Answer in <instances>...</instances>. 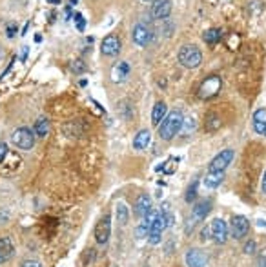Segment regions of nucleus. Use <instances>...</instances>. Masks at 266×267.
Masks as SVG:
<instances>
[{
	"label": "nucleus",
	"mask_w": 266,
	"mask_h": 267,
	"mask_svg": "<svg viewBox=\"0 0 266 267\" xmlns=\"http://www.w3.org/2000/svg\"><path fill=\"white\" fill-rule=\"evenodd\" d=\"M183 113L181 111H172L166 115V119L159 124V136L160 140H172L177 134L181 133V127H183Z\"/></svg>",
	"instance_id": "1"
},
{
	"label": "nucleus",
	"mask_w": 266,
	"mask_h": 267,
	"mask_svg": "<svg viewBox=\"0 0 266 267\" xmlns=\"http://www.w3.org/2000/svg\"><path fill=\"white\" fill-rule=\"evenodd\" d=\"M177 59H179V64L183 67H186V69H195L203 62V53H201V49H199L197 45L186 44L179 49Z\"/></svg>",
	"instance_id": "2"
},
{
	"label": "nucleus",
	"mask_w": 266,
	"mask_h": 267,
	"mask_svg": "<svg viewBox=\"0 0 266 267\" xmlns=\"http://www.w3.org/2000/svg\"><path fill=\"white\" fill-rule=\"evenodd\" d=\"M11 142L22 151H30L35 146V131H31L30 127H18L11 134Z\"/></svg>",
	"instance_id": "3"
},
{
	"label": "nucleus",
	"mask_w": 266,
	"mask_h": 267,
	"mask_svg": "<svg viewBox=\"0 0 266 267\" xmlns=\"http://www.w3.org/2000/svg\"><path fill=\"white\" fill-rule=\"evenodd\" d=\"M220 88H222V80H220L219 74H210V76L201 84V88H199V98L210 100V98L217 97Z\"/></svg>",
	"instance_id": "4"
},
{
	"label": "nucleus",
	"mask_w": 266,
	"mask_h": 267,
	"mask_svg": "<svg viewBox=\"0 0 266 267\" xmlns=\"http://www.w3.org/2000/svg\"><path fill=\"white\" fill-rule=\"evenodd\" d=\"M164 229H166L164 218L160 216V213H155L153 220L150 222V229H148V242L152 245L160 244V240H162V231Z\"/></svg>",
	"instance_id": "5"
},
{
	"label": "nucleus",
	"mask_w": 266,
	"mask_h": 267,
	"mask_svg": "<svg viewBox=\"0 0 266 267\" xmlns=\"http://www.w3.org/2000/svg\"><path fill=\"white\" fill-rule=\"evenodd\" d=\"M111 237V216L104 215L95 225V240L99 245L108 244V240Z\"/></svg>",
	"instance_id": "6"
},
{
	"label": "nucleus",
	"mask_w": 266,
	"mask_h": 267,
	"mask_svg": "<svg viewBox=\"0 0 266 267\" xmlns=\"http://www.w3.org/2000/svg\"><path fill=\"white\" fill-rule=\"evenodd\" d=\"M248 231H250V222H248V218H246V216L237 215V216L232 218V223H230V233H232V237L235 238V240H243V238L248 235Z\"/></svg>",
	"instance_id": "7"
},
{
	"label": "nucleus",
	"mask_w": 266,
	"mask_h": 267,
	"mask_svg": "<svg viewBox=\"0 0 266 267\" xmlns=\"http://www.w3.org/2000/svg\"><path fill=\"white\" fill-rule=\"evenodd\" d=\"M234 156H235L234 149H224V151H220L219 155L215 156L212 162H210V167H208V169L210 171H224L230 163H232Z\"/></svg>",
	"instance_id": "8"
},
{
	"label": "nucleus",
	"mask_w": 266,
	"mask_h": 267,
	"mask_svg": "<svg viewBox=\"0 0 266 267\" xmlns=\"http://www.w3.org/2000/svg\"><path fill=\"white\" fill-rule=\"evenodd\" d=\"M121 47H122L121 38L117 37V35H108V37H104L102 44H100V51L106 57H117L121 53Z\"/></svg>",
	"instance_id": "9"
},
{
	"label": "nucleus",
	"mask_w": 266,
	"mask_h": 267,
	"mask_svg": "<svg viewBox=\"0 0 266 267\" xmlns=\"http://www.w3.org/2000/svg\"><path fill=\"white\" fill-rule=\"evenodd\" d=\"M172 13V0H153L152 16L155 20H166Z\"/></svg>",
	"instance_id": "10"
},
{
	"label": "nucleus",
	"mask_w": 266,
	"mask_h": 267,
	"mask_svg": "<svg viewBox=\"0 0 266 267\" xmlns=\"http://www.w3.org/2000/svg\"><path fill=\"white\" fill-rule=\"evenodd\" d=\"M131 38H133V42L141 47H144L152 42V30L144 26V24H137L135 28H133V33H131Z\"/></svg>",
	"instance_id": "11"
},
{
	"label": "nucleus",
	"mask_w": 266,
	"mask_h": 267,
	"mask_svg": "<svg viewBox=\"0 0 266 267\" xmlns=\"http://www.w3.org/2000/svg\"><path fill=\"white\" fill-rule=\"evenodd\" d=\"M210 231H212V237L217 244H224L228 240V225H226V222L222 218H215L212 222Z\"/></svg>",
	"instance_id": "12"
},
{
	"label": "nucleus",
	"mask_w": 266,
	"mask_h": 267,
	"mask_svg": "<svg viewBox=\"0 0 266 267\" xmlns=\"http://www.w3.org/2000/svg\"><path fill=\"white\" fill-rule=\"evenodd\" d=\"M208 264V256L201 249H190L186 252V266L188 267H204Z\"/></svg>",
	"instance_id": "13"
},
{
	"label": "nucleus",
	"mask_w": 266,
	"mask_h": 267,
	"mask_svg": "<svg viewBox=\"0 0 266 267\" xmlns=\"http://www.w3.org/2000/svg\"><path fill=\"white\" fill-rule=\"evenodd\" d=\"M150 213H152V198L148 194H141L137 198V204H135V215L144 220Z\"/></svg>",
	"instance_id": "14"
},
{
	"label": "nucleus",
	"mask_w": 266,
	"mask_h": 267,
	"mask_svg": "<svg viewBox=\"0 0 266 267\" xmlns=\"http://www.w3.org/2000/svg\"><path fill=\"white\" fill-rule=\"evenodd\" d=\"M129 76V64L128 62H119L111 69V80L113 82H124Z\"/></svg>",
	"instance_id": "15"
},
{
	"label": "nucleus",
	"mask_w": 266,
	"mask_h": 267,
	"mask_svg": "<svg viewBox=\"0 0 266 267\" xmlns=\"http://www.w3.org/2000/svg\"><path fill=\"white\" fill-rule=\"evenodd\" d=\"M150 142H152V133L148 131V129H142V131H139L135 134V138H133V148L139 149V151H142L150 146Z\"/></svg>",
	"instance_id": "16"
},
{
	"label": "nucleus",
	"mask_w": 266,
	"mask_h": 267,
	"mask_svg": "<svg viewBox=\"0 0 266 267\" xmlns=\"http://www.w3.org/2000/svg\"><path fill=\"white\" fill-rule=\"evenodd\" d=\"M13 256V242L8 237L0 238V264L8 262Z\"/></svg>",
	"instance_id": "17"
},
{
	"label": "nucleus",
	"mask_w": 266,
	"mask_h": 267,
	"mask_svg": "<svg viewBox=\"0 0 266 267\" xmlns=\"http://www.w3.org/2000/svg\"><path fill=\"white\" fill-rule=\"evenodd\" d=\"M168 115V105L164 102H157L153 105V111H152V124L153 126H159L162 120L166 119Z\"/></svg>",
	"instance_id": "18"
},
{
	"label": "nucleus",
	"mask_w": 266,
	"mask_h": 267,
	"mask_svg": "<svg viewBox=\"0 0 266 267\" xmlns=\"http://www.w3.org/2000/svg\"><path fill=\"white\" fill-rule=\"evenodd\" d=\"M210 211H212V202L201 200L199 204H195V208H193V218H195V220H204L206 216L210 215Z\"/></svg>",
	"instance_id": "19"
},
{
	"label": "nucleus",
	"mask_w": 266,
	"mask_h": 267,
	"mask_svg": "<svg viewBox=\"0 0 266 267\" xmlns=\"http://www.w3.org/2000/svg\"><path fill=\"white\" fill-rule=\"evenodd\" d=\"M222 178H224V171H208V175L204 178V186L208 189H215V187L220 186Z\"/></svg>",
	"instance_id": "20"
},
{
	"label": "nucleus",
	"mask_w": 266,
	"mask_h": 267,
	"mask_svg": "<svg viewBox=\"0 0 266 267\" xmlns=\"http://www.w3.org/2000/svg\"><path fill=\"white\" fill-rule=\"evenodd\" d=\"M265 126H266V109L261 107V109L253 113V129H255V133L265 134Z\"/></svg>",
	"instance_id": "21"
},
{
	"label": "nucleus",
	"mask_w": 266,
	"mask_h": 267,
	"mask_svg": "<svg viewBox=\"0 0 266 267\" xmlns=\"http://www.w3.org/2000/svg\"><path fill=\"white\" fill-rule=\"evenodd\" d=\"M35 134L37 136H40V138H46L47 133H49V120L46 119V117H40V119L35 122Z\"/></svg>",
	"instance_id": "22"
},
{
	"label": "nucleus",
	"mask_w": 266,
	"mask_h": 267,
	"mask_svg": "<svg viewBox=\"0 0 266 267\" xmlns=\"http://www.w3.org/2000/svg\"><path fill=\"white\" fill-rule=\"evenodd\" d=\"M220 38H222V31L217 30V28H212V30L204 31V35H203V40H204L206 44H210V45L217 44Z\"/></svg>",
	"instance_id": "23"
},
{
	"label": "nucleus",
	"mask_w": 266,
	"mask_h": 267,
	"mask_svg": "<svg viewBox=\"0 0 266 267\" xmlns=\"http://www.w3.org/2000/svg\"><path fill=\"white\" fill-rule=\"evenodd\" d=\"M220 117L219 115H215V113H212V115H208V119H206V131H217L220 127Z\"/></svg>",
	"instance_id": "24"
},
{
	"label": "nucleus",
	"mask_w": 266,
	"mask_h": 267,
	"mask_svg": "<svg viewBox=\"0 0 266 267\" xmlns=\"http://www.w3.org/2000/svg\"><path fill=\"white\" fill-rule=\"evenodd\" d=\"M195 127H197V122H195L193 117H190V119H184L183 120V127H181V133L186 136V134L193 133V131H195Z\"/></svg>",
	"instance_id": "25"
},
{
	"label": "nucleus",
	"mask_w": 266,
	"mask_h": 267,
	"mask_svg": "<svg viewBox=\"0 0 266 267\" xmlns=\"http://www.w3.org/2000/svg\"><path fill=\"white\" fill-rule=\"evenodd\" d=\"M160 216L164 218V223H166V227H172V225H173V215H172L170 204H162V209H160Z\"/></svg>",
	"instance_id": "26"
},
{
	"label": "nucleus",
	"mask_w": 266,
	"mask_h": 267,
	"mask_svg": "<svg viewBox=\"0 0 266 267\" xmlns=\"http://www.w3.org/2000/svg\"><path fill=\"white\" fill-rule=\"evenodd\" d=\"M117 218L121 223H128V208L124 204H119L117 206Z\"/></svg>",
	"instance_id": "27"
},
{
	"label": "nucleus",
	"mask_w": 266,
	"mask_h": 267,
	"mask_svg": "<svg viewBox=\"0 0 266 267\" xmlns=\"http://www.w3.org/2000/svg\"><path fill=\"white\" fill-rule=\"evenodd\" d=\"M71 71L75 74H80L86 71V64H84V60H73L71 62Z\"/></svg>",
	"instance_id": "28"
},
{
	"label": "nucleus",
	"mask_w": 266,
	"mask_h": 267,
	"mask_svg": "<svg viewBox=\"0 0 266 267\" xmlns=\"http://www.w3.org/2000/svg\"><path fill=\"white\" fill-rule=\"evenodd\" d=\"M73 20H75L77 30L82 33V31L86 30V18L82 16V13H75V15H73Z\"/></svg>",
	"instance_id": "29"
},
{
	"label": "nucleus",
	"mask_w": 266,
	"mask_h": 267,
	"mask_svg": "<svg viewBox=\"0 0 266 267\" xmlns=\"http://www.w3.org/2000/svg\"><path fill=\"white\" fill-rule=\"evenodd\" d=\"M195 196H197V182H193L190 186V189H188V193H186V202L191 204V202L195 200Z\"/></svg>",
	"instance_id": "30"
},
{
	"label": "nucleus",
	"mask_w": 266,
	"mask_h": 267,
	"mask_svg": "<svg viewBox=\"0 0 266 267\" xmlns=\"http://www.w3.org/2000/svg\"><path fill=\"white\" fill-rule=\"evenodd\" d=\"M16 31H18V28H16L15 22H9L8 26H6V35H8V38H13V37H15Z\"/></svg>",
	"instance_id": "31"
},
{
	"label": "nucleus",
	"mask_w": 266,
	"mask_h": 267,
	"mask_svg": "<svg viewBox=\"0 0 266 267\" xmlns=\"http://www.w3.org/2000/svg\"><path fill=\"white\" fill-rule=\"evenodd\" d=\"M6 156H8V144L6 142H0V163H4Z\"/></svg>",
	"instance_id": "32"
},
{
	"label": "nucleus",
	"mask_w": 266,
	"mask_h": 267,
	"mask_svg": "<svg viewBox=\"0 0 266 267\" xmlns=\"http://www.w3.org/2000/svg\"><path fill=\"white\" fill-rule=\"evenodd\" d=\"M253 251H255V242H253V240L246 242V244H244V252H246V254H251Z\"/></svg>",
	"instance_id": "33"
},
{
	"label": "nucleus",
	"mask_w": 266,
	"mask_h": 267,
	"mask_svg": "<svg viewBox=\"0 0 266 267\" xmlns=\"http://www.w3.org/2000/svg\"><path fill=\"white\" fill-rule=\"evenodd\" d=\"M20 267H42V266H40V262H37V260H26V262L20 264Z\"/></svg>",
	"instance_id": "34"
},
{
	"label": "nucleus",
	"mask_w": 266,
	"mask_h": 267,
	"mask_svg": "<svg viewBox=\"0 0 266 267\" xmlns=\"http://www.w3.org/2000/svg\"><path fill=\"white\" fill-rule=\"evenodd\" d=\"M259 267H266V249L259 254Z\"/></svg>",
	"instance_id": "35"
},
{
	"label": "nucleus",
	"mask_w": 266,
	"mask_h": 267,
	"mask_svg": "<svg viewBox=\"0 0 266 267\" xmlns=\"http://www.w3.org/2000/svg\"><path fill=\"white\" fill-rule=\"evenodd\" d=\"M210 233H212V231L208 229V227H204V229H203V233H201V240H203V242H204V240H208V238H210Z\"/></svg>",
	"instance_id": "36"
},
{
	"label": "nucleus",
	"mask_w": 266,
	"mask_h": 267,
	"mask_svg": "<svg viewBox=\"0 0 266 267\" xmlns=\"http://www.w3.org/2000/svg\"><path fill=\"white\" fill-rule=\"evenodd\" d=\"M26 57H28V45H24L22 47V55H20V59L26 60Z\"/></svg>",
	"instance_id": "37"
},
{
	"label": "nucleus",
	"mask_w": 266,
	"mask_h": 267,
	"mask_svg": "<svg viewBox=\"0 0 266 267\" xmlns=\"http://www.w3.org/2000/svg\"><path fill=\"white\" fill-rule=\"evenodd\" d=\"M263 193H266V173L265 177H263Z\"/></svg>",
	"instance_id": "38"
},
{
	"label": "nucleus",
	"mask_w": 266,
	"mask_h": 267,
	"mask_svg": "<svg viewBox=\"0 0 266 267\" xmlns=\"http://www.w3.org/2000/svg\"><path fill=\"white\" fill-rule=\"evenodd\" d=\"M47 4H53V6H57V4H61V0H47Z\"/></svg>",
	"instance_id": "39"
},
{
	"label": "nucleus",
	"mask_w": 266,
	"mask_h": 267,
	"mask_svg": "<svg viewBox=\"0 0 266 267\" xmlns=\"http://www.w3.org/2000/svg\"><path fill=\"white\" fill-rule=\"evenodd\" d=\"M77 2H78V0H69V6H75Z\"/></svg>",
	"instance_id": "40"
},
{
	"label": "nucleus",
	"mask_w": 266,
	"mask_h": 267,
	"mask_svg": "<svg viewBox=\"0 0 266 267\" xmlns=\"http://www.w3.org/2000/svg\"><path fill=\"white\" fill-rule=\"evenodd\" d=\"M265 136H266V126H265Z\"/></svg>",
	"instance_id": "41"
},
{
	"label": "nucleus",
	"mask_w": 266,
	"mask_h": 267,
	"mask_svg": "<svg viewBox=\"0 0 266 267\" xmlns=\"http://www.w3.org/2000/svg\"><path fill=\"white\" fill-rule=\"evenodd\" d=\"M144 2H148V0H144Z\"/></svg>",
	"instance_id": "42"
}]
</instances>
